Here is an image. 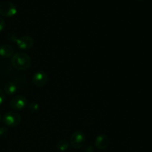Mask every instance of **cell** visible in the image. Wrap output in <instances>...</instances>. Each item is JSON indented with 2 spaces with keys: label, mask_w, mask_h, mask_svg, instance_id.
I'll use <instances>...</instances> for the list:
<instances>
[{
  "label": "cell",
  "mask_w": 152,
  "mask_h": 152,
  "mask_svg": "<svg viewBox=\"0 0 152 152\" xmlns=\"http://www.w3.org/2000/svg\"><path fill=\"white\" fill-rule=\"evenodd\" d=\"M31 59L28 54L25 53H15L11 59V65L18 71H25L31 66Z\"/></svg>",
  "instance_id": "6da1fadb"
},
{
  "label": "cell",
  "mask_w": 152,
  "mask_h": 152,
  "mask_svg": "<svg viewBox=\"0 0 152 152\" xmlns=\"http://www.w3.org/2000/svg\"><path fill=\"white\" fill-rule=\"evenodd\" d=\"M4 124L10 127H16L20 125L22 122V117L19 113L16 111H8L2 117Z\"/></svg>",
  "instance_id": "7a4b0ae2"
},
{
  "label": "cell",
  "mask_w": 152,
  "mask_h": 152,
  "mask_svg": "<svg viewBox=\"0 0 152 152\" xmlns=\"http://www.w3.org/2000/svg\"><path fill=\"white\" fill-rule=\"evenodd\" d=\"M86 142V137L84 133L80 131H77L74 132L71 135V139H70V145L73 148L75 149H80L83 148L85 145Z\"/></svg>",
  "instance_id": "3957f363"
},
{
  "label": "cell",
  "mask_w": 152,
  "mask_h": 152,
  "mask_svg": "<svg viewBox=\"0 0 152 152\" xmlns=\"http://www.w3.org/2000/svg\"><path fill=\"white\" fill-rule=\"evenodd\" d=\"M17 13L16 5L11 1H3L0 2V15L5 17H11Z\"/></svg>",
  "instance_id": "277c9868"
},
{
  "label": "cell",
  "mask_w": 152,
  "mask_h": 152,
  "mask_svg": "<svg viewBox=\"0 0 152 152\" xmlns=\"http://www.w3.org/2000/svg\"><path fill=\"white\" fill-rule=\"evenodd\" d=\"M28 104V101L25 96L22 95H16L14 97L12 98L10 102V108L15 111H19L26 107Z\"/></svg>",
  "instance_id": "5b68a950"
},
{
  "label": "cell",
  "mask_w": 152,
  "mask_h": 152,
  "mask_svg": "<svg viewBox=\"0 0 152 152\" xmlns=\"http://www.w3.org/2000/svg\"><path fill=\"white\" fill-rule=\"evenodd\" d=\"M33 83L37 87H44L48 82V74L43 71H39L33 76Z\"/></svg>",
  "instance_id": "8992f818"
},
{
  "label": "cell",
  "mask_w": 152,
  "mask_h": 152,
  "mask_svg": "<svg viewBox=\"0 0 152 152\" xmlns=\"http://www.w3.org/2000/svg\"><path fill=\"white\" fill-rule=\"evenodd\" d=\"M18 47L22 50H28L31 49L34 45V39L30 36H22L17 38L16 41Z\"/></svg>",
  "instance_id": "52a82bcc"
},
{
  "label": "cell",
  "mask_w": 152,
  "mask_h": 152,
  "mask_svg": "<svg viewBox=\"0 0 152 152\" xmlns=\"http://www.w3.org/2000/svg\"><path fill=\"white\" fill-rule=\"evenodd\" d=\"M110 145V139L106 134L98 135L95 139V146L98 149H105Z\"/></svg>",
  "instance_id": "ba28073f"
},
{
  "label": "cell",
  "mask_w": 152,
  "mask_h": 152,
  "mask_svg": "<svg viewBox=\"0 0 152 152\" xmlns=\"http://www.w3.org/2000/svg\"><path fill=\"white\" fill-rule=\"evenodd\" d=\"M13 54V48L10 45L4 44L0 46V56L3 58H9Z\"/></svg>",
  "instance_id": "9c48e42d"
},
{
  "label": "cell",
  "mask_w": 152,
  "mask_h": 152,
  "mask_svg": "<svg viewBox=\"0 0 152 152\" xmlns=\"http://www.w3.org/2000/svg\"><path fill=\"white\" fill-rule=\"evenodd\" d=\"M18 87L13 82H7L4 86V92L7 95H13L17 91Z\"/></svg>",
  "instance_id": "30bf717a"
},
{
  "label": "cell",
  "mask_w": 152,
  "mask_h": 152,
  "mask_svg": "<svg viewBox=\"0 0 152 152\" xmlns=\"http://www.w3.org/2000/svg\"><path fill=\"white\" fill-rule=\"evenodd\" d=\"M12 82H13L18 88H25L27 86V84H28L26 78L22 75L15 76Z\"/></svg>",
  "instance_id": "8fae6325"
},
{
  "label": "cell",
  "mask_w": 152,
  "mask_h": 152,
  "mask_svg": "<svg viewBox=\"0 0 152 152\" xmlns=\"http://www.w3.org/2000/svg\"><path fill=\"white\" fill-rule=\"evenodd\" d=\"M70 146V142L66 140H61L56 144V148L61 151H65L68 149Z\"/></svg>",
  "instance_id": "7c38bea8"
},
{
  "label": "cell",
  "mask_w": 152,
  "mask_h": 152,
  "mask_svg": "<svg viewBox=\"0 0 152 152\" xmlns=\"http://www.w3.org/2000/svg\"><path fill=\"white\" fill-rule=\"evenodd\" d=\"M1 71L2 74H9L10 73L12 72V67L8 62H3L2 64H1Z\"/></svg>",
  "instance_id": "4fadbf2b"
},
{
  "label": "cell",
  "mask_w": 152,
  "mask_h": 152,
  "mask_svg": "<svg viewBox=\"0 0 152 152\" xmlns=\"http://www.w3.org/2000/svg\"><path fill=\"white\" fill-rule=\"evenodd\" d=\"M39 106L37 102H31L28 105V109L31 113L37 112L39 111Z\"/></svg>",
  "instance_id": "5bb4252c"
},
{
  "label": "cell",
  "mask_w": 152,
  "mask_h": 152,
  "mask_svg": "<svg viewBox=\"0 0 152 152\" xmlns=\"http://www.w3.org/2000/svg\"><path fill=\"white\" fill-rule=\"evenodd\" d=\"M7 134H8V129L7 127L3 126L0 128V137H5L7 136Z\"/></svg>",
  "instance_id": "9a60e30c"
},
{
  "label": "cell",
  "mask_w": 152,
  "mask_h": 152,
  "mask_svg": "<svg viewBox=\"0 0 152 152\" xmlns=\"http://www.w3.org/2000/svg\"><path fill=\"white\" fill-rule=\"evenodd\" d=\"M7 39L8 40H10V41L15 42H16V39H17V37H16V36L13 33L9 32L8 34H7Z\"/></svg>",
  "instance_id": "2e32d148"
},
{
  "label": "cell",
  "mask_w": 152,
  "mask_h": 152,
  "mask_svg": "<svg viewBox=\"0 0 152 152\" xmlns=\"http://www.w3.org/2000/svg\"><path fill=\"white\" fill-rule=\"evenodd\" d=\"M4 99H5V95H4V91L0 88V105L3 103Z\"/></svg>",
  "instance_id": "e0dca14e"
},
{
  "label": "cell",
  "mask_w": 152,
  "mask_h": 152,
  "mask_svg": "<svg viewBox=\"0 0 152 152\" xmlns=\"http://www.w3.org/2000/svg\"><path fill=\"white\" fill-rule=\"evenodd\" d=\"M4 27H5V22H4V19L0 16V32L4 30Z\"/></svg>",
  "instance_id": "ac0fdd59"
},
{
  "label": "cell",
  "mask_w": 152,
  "mask_h": 152,
  "mask_svg": "<svg viewBox=\"0 0 152 152\" xmlns=\"http://www.w3.org/2000/svg\"><path fill=\"white\" fill-rule=\"evenodd\" d=\"M1 121H2V117H1V115L0 114V123H1Z\"/></svg>",
  "instance_id": "d6986e66"
}]
</instances>
